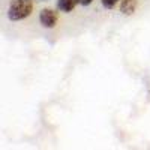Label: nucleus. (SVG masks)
<instances>
[{
  "mask_svg": "<svg viewBox=\"0 0 150 150\" xmlns=\"http://www.w3.org/2000/svg\"><path fill=\"white\" fill-rule=\"evenodd\" d=\"M33 2L32 0H11L8 8V18L11 21H21L32 15Z\"/></svg>",
  "mask_w": 150,
  "mask_h": 150,
  "instance_id": "1",
  "label": "nucleus"
},
{
  "mask_svg": "<svg viewBox=\"0 0 150 150\" xmlns=\"http://www.w3.org/2000/svg\"><path fill=\"white\" fill-rule=\"evenodd\" d=\"M137 6H138L137 0H122L120 2V12L125 15H132L137 11Z\"/></svg>",
  "mask_w": 150,
  "mask_h": 150,
  "instance_id": "3",
  "label": "nucleus"
},
{
  "mask_svg": "<svg viewBox=\"0 0 150 150\" xmlns=\"http://www.w3.org/2000/svg\"><path fill=\"white\" fill-rule=\"evenodd\" d=\"M92 2H93V0H80V5H83V6H89Z\"/></svg>",
  "mask_w": 150,
  "mask_h": 150,
  "instance_id": "6",
  "label": "nucleus"
},
{
  "mask_svg": "<svg viewBox=\"0 0 150 150\" xmlns=\"http://www.w3.org/2000/svg\"><path fill=\"white\" fill-rule=\"evenodd\" d=\"M77 5H80V0H59L57 8L62 12H71Z\"/></svg>",
  "mask_w": 150,
  "mask_h": 150,
  "instance_id": "4",
  "label": "nucleus"
},
{
  "mask_svg": "<svg viewBox=\"0 0 150 150\" xmlns=\"http://www.w3.org/2000/svg\"><path fill=\"white\" fill-rule=\"evenodd\" d=\"M101 2H102V6L105 9H112L119 2H122V0H101Z\"/></svg>",
  "mask_w": 150,
  "mask_h": 150,
  "instance_id": "5",
  "label": "nucleus"
},
{
  "mask_svg": "<svg viewBox=\"0 0 150 150\" xmlns=\"http://www.w3.org/2000/svg\"><path fill=\"white\" fill-rule=\"evenodd\" d=\"M57 21H59L57 11H54L51 8H45V9L41 11V14H39V23L42 24V27H45V29H54Z\"/></svg>",
  "mask_w": 150,
  "mask_h": 150,
  "instance_id": "2",
  "label": "nucleus"
}]
</instances>
